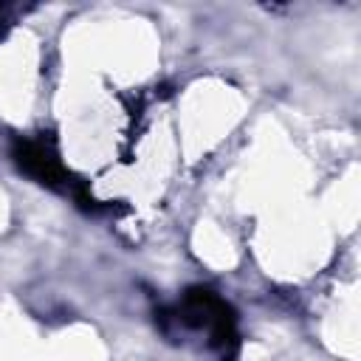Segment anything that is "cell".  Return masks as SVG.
Wrapping results in <instances>:
<instances>
[{
    "mask_svg": "<svg viewBox=\"0 0 361 361\" xmlns=\"http://www.w3.org/2000/svg\"><path fill=\"white\" fill-rule=\"evenodd\" d=\"M14 161L17 166L34 178L37 183H45L51 189H59V186H68V172L65 166L59 164L56 152L45 144V141H37V138H25V141H17L14 144Z\"/></svg>",
    "mask_w": 361,
    "mask_h": 361,
    "instance_id": "6da1fadb",
    "label": "cell"
}]
</instances>
